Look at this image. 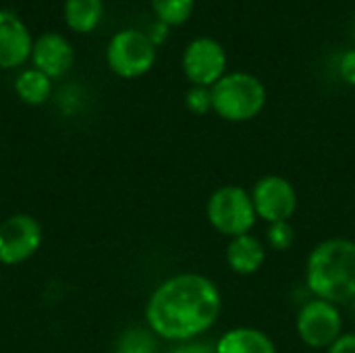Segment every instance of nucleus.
<instances>
[{"instance_id": "1", "label": "nucleus", "mask_w": 355, "mask_h": 353, "mask_svg": "<svg viewBox=\"0 0 355 353\" xmlns=\"http://www.w3.org/2000/svg\"><path fill=\"white\" fill-rule=\"evenodd\" d=\"M223 314L218 285L200 273L164 279L146 304L148 329L164 341L183 343L206 335Z\"/></svg>"}, {"instance_id": "2", "label": "nucleus", "mask_w": 355, "mask_h": 353, "mask_svg": "<svg viewBox=\"0 0 355 353\" xmlns=\"http://www.w3.org/2000/svg\"><path fill=\"white\" fill-rule=\"evenodd\" d=\"M306 287L312 298L345 306L355 300V241L347 237H329L318 241L304 270Z\"/></svg>"}, {"instance_id": "3", "label": "nucleus", "mask_w": 355, "mask_h": 353, "mask_svg": "<svg viewBox=\"0 0 355 353\" xmlns=\"http://www.w3.org/2000/svg\"><path fill=\"white\" fill-rule=\"evenodd\" d=\"M212 112L227 123H248L266 106L264 83L245 71L227 73L210 87Z\"/></svg>"}, {"instance_id": "4", "label": "nucleus", "mask_w": 355, "mask_h": 353, "mask_svg": "<svg viewBox=\"0 0 355 353\" xmlns=\"http://www.w3.org/2000/svg\"><path fill=\"white\" fill-rule=\"evenodd\" d=\"M206 218L210 227L227 239L248 235L256 227V208L245 187L235 183L220 185L206 202Z\"/></svg>"}, {"instance_id": "5", "label": "nucleus", "mask_w": 355, "mask_h": 353, "mask_svg": "<svg viewBox=\"0 0 355 353\" xmlns=\"http://www.w3.org/2000/svg\"><path fill=\"white\" fill-rule=\"evenodd\" d=\"M106 62L110 71L123 79H135L146 75L156 62V46L146 31L121 29L106 46Z\"/></svg>"}, {"instance_id": "6", "label": "nucleus", "mask_w": 355, "mask_h": 353, "mask_svg": "<svg viewBox=\"0 0 355 353\" xmlns=\"http://www.w3.org/2000/svg\"><path fill=\"white\" fill-rule=\"evenodd\" d=\"M295 331L306 347L327 352L343 335L341 308L331 302L310 298L297 312Z\"/></svg>"}, {"instance_id": "7", "label": "nucleus", "mask_w": 355, "mask_h": 353, "mask_svg": "<svg viewBox=\"0 0 355 353\" xmlns=\"http://www.w3.org/2000/svg\"><path fill=\"white\" fill-rule=\"evenodd\" d=\"M256 216L266 225L272 223H287L297 212V191L293 183L281 175H264L260 177L254 187L250 189Z\"/></svg>"}, {"instance_id": "8", "label": "nucleus", "mask_w": 355, "mask_h": 353, "mask_svg": "<svg viewBox=\"0 0 355 353\" xmlns=\"http://www.w3.org/2000/svg\"><path fill=\"white\" fill-rule=\"evenodd\" d=\"M181 67L191 85L212 87L227 75V52L218 40L202 35L187 44L183 50Z\"/></svg>"}, {"instance_id": "9", "label": "nucleus", "mask_w": 355, "mask_h": 353, "mask_svg": "<svg viewBox=\"0 0 355 353\" xmlns=\"http://www.w3.org/2000/svg\"><path fill=\"white\" fill-rule=\"evenodd\" d=\"M42 246V225L29 214H12L0 223V264L27 262Z\"/></svg>"}, {"instance_id": "10", "label": "nucleus", "mask_w": 355, "mask_h": 353, "mask_svg": "<svg viewBox=\"0 0 355 353\" xmlns=\"http://www.w3.org/2000/svg\"><path fill=\"white\" fill-rule=\"evenodd\" d=\"M33 37L12 10L0 8V69H17L31 58Z\"/></svg>"}, {"instance_id": "11", "label": "nucleus", "mask_w": 355, "mask_h": 353, "mask_svg": "<svg viewBox=\"0 0 355 353\" xmlns=\"http://www.w3.org/2000/svg\"><path fill=\"white\" fill-rule=\"evenodd\" d=\"M31 62L37 71H42L50 79H56L73 67L75 50L62 33L46 31L33 40Z\"/></svg>"}, {"instance_id": "12", "label": "nucleus", "mask_w": 355, "mask_h": 353, "mask_svg": "<svg viewBox=\"0 0 355 353\" xmlns=\"http://www.w3.org/2000/svg\"><path fill=\"white\" fill-rule=\"evenodd\" d=\"M268 248L262 239H258L254 233L239 235L229 239L227 250H225V260L227 266L239 275V277H252L260 273V268L266 262Z\"/></svg>"}, {"instance_id": "13", "label": "nucleus", "mask_w": 355, "mask_h": 353, "mask_svg": "<svg viewBox=\"0 0 355 353\" xmlns=\"http://www.w3.org/2000/svg\"><path fill=\"white\" fill-rule=\"evenodd\" d=\"M216 353H279L270 335L254 327H235L214 343Z\"/></svg>"}, {"instance_id": "14", "label": "nucleus", "mask_w": 355, "mask_h": 353, "mask_svg": "<svg viewBox=\"0 0 355 353\" xmlns=\"http://www.w3.org/2000/svg\"><path fill=\"white\" fill-rule=\"evenodd\" d=\"M104 2L102 0H64L62 17L64 23L77 33H89L102 21Z\"/></svg>"}, {"instance_id": "15", "label": "nucleus", "mask_w": 355, "mask_h": 353, "mask_svg": "<svg viewBox=\"0 0 355 353\" xmlns=\"http://www.w3.org/2000/svg\"><path fill=\"white\" fill-rule=\"evenodd\" d=\"M15 94L21 98V102L29 106H40L52 94V79L35 67L23 69L15 77Z\"/></svg>"}, {"instance_id": "16", "label": "nucleus", "mask_w": 355, "mask_h": 353, "mask_svg": "<svg viewBox=\"0 0 355 353\" xmlns=\"http://www.w3.org/2000/svg\"><path fill=\"white\" fill-rule=\"evenodd\" d=\"M158 352V337L148 327H133L127 329L116 345V353H156Z\"/></svg>"}, {"instance_id": "17", "label": "nucleus", "mask_w": 355, "mask_h": 353, "mask_svg": "<svg viewBox=\"0 0 355 353\" xmlns=\"http://www.w3.org/2000/svg\"><path fill=\"white\" fill-rule=\"evenodd\" d=\"M150 2L158 21L166 23L168 27L183 25L191 17L196 4V0H150Z\"/></svg>"}, {"instance_id": "18", "label": "nucleus", "mask_w": 355, "mask_h": 353, "mask_svg": "<svg viewBox=\"0 0 355 353\" xmlns=\"http://www.w3.org/2000/svg\"><path fill=\"white\" fill-rule=\"evenodd\" d=\"M295 243V229L291 221L287 223H272L266 229V248L272 252H287Z\"/></svg>"}, {"instance_id": "19", "label": "nucleus", "mask_w": 355, "mask_h": 353, "mask_svg": "<svg viewBox=\"0 0 355 353\" xmlns=\"http://www.w3.org/2000/svg\"><path fill=\"white\" fill-rule=\"evenodd\" d=\"M185 106L189 112L193 114H208L212 112V96H210V87H200V85H191L185 94Z\"/></svg>"}, {"instance_id": "20", "label": "nucleus", "mask_w": 355, "mask_h": 353, "mask_svg": "<svg viewBox=\"0 0 355 353\" xmlns=\"http://www.w3.org/2000/svg\"><path fill=\"white\" fill-rule=\"evenodd\" d=\"M168 353H216V350H214V343L193 339V341L175 343V347H173Z\"/></svg>"}, {"instance_id": "21", "label": "nucleus", "mask_w": 355, "mask_h": 353, "mask_svg": "<svg viewBox=\"0 0 355 353\" xmlns=\"http://www.w3.org/2000/svg\"><path fill=\"white\" fill-rule=\"evenodd\" d=\"M339 75L345 83L355 85V48L347 50L341 58H339Z\"/></svg>"}, {"instance_id": "22", "label": "nucleus", "mask_w": 355, "mask_h": 353, "mask_svg": "<svg viewBox=\"0 0 355 353\" xmlns=\"http://www.w3.org/2000/svg\"><path fill=\"white\" fill-rule=\"evenodd\" d=\"M327 353H355V333H343Z\"/></svg>"}, {"instance_id": "23", "label": "nucleus", "mask_w": 355, "mask_h": 353, "mask_svg": "<svg viewBox=\"0 0 355 353\" xmlns=\"http://www.w3.org/2000/svg\"><path fill=\"white\" fill-rule=\"evenodd\" d=\"M168 29H171V27H168L166 23L156 21V23L150 27V31H146V33H148V37L152 40V44H154V46H158V44H162V42L168 37Z\"/></svg>"}, {"instance_id": "24", "label": "nucleus", "mask_w": 355, "mask_h": 353, "mask_svg": "<svg viewBox=\"0 0 355 353\" xmlns=\"http://www.w3.org/2000/svg\"><path fill=\"white\" fill-rule=\"evenodd\" d=\"M349 306H352V310H354V312H355V300H354V302H352V304H349Z\"/></svg>"}]
</instances>
